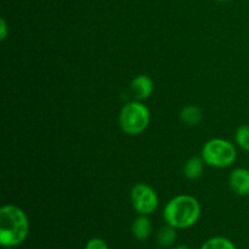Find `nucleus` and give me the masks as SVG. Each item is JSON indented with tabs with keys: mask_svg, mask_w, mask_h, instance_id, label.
Returning <instances> with one entry per match:
<instances>
[{
	"mask_svg": "<svg viewBox=\"0 0 249 249\" xmlns=\"http://www.w3.org/2000/svg\"><path fill=\"white\" fill-rule=\"evenodd\" d=\"M29 235V220L24 211L15 204L0 209V243L6 248L22 245Z\"/></svg>",
	"mask_w": 249,
	"mask_h": 249,
	"instance_id": "nucleus-1",
	"label": "nucleus"
},
{
	"mask_svg": "<svg viewBox=\"0 0 249 249\" xmlns=\"http://www.w3.org/2000/svg\"><path fill=\"white\" fill-rule=\"evenodd\" d=\"M163 218L168 225L177 230L190 229L201 218V204L190 195H179L165 204Z\"/></svg>",
	"mask_w": 249,
	"mask_h": 249,
	"instance_id": "nucleus-2",
	"label": "nucleus"
},
{
	"mask_svg": "<svg viewBox=\"0 0 249 249\" xmlns=\"http://www.w3.org/2000/svg\"><path fill=\"white\" fill-rule=\"evenodd\" d=\"M119 125L128 135H140L148 128L151 112L142 101H130L122 107L119 112Z\"/></svg>",
	"mask_w": 249,
	"mask_h": 249,
	"instance_id": "nucleus-3",
	"label": "nucleus"
},
{
	"mask_svg": "<svg viewBox=\"0 0 249 249\" xmlns=\"http://www.w3.org/2000/svg\"><path fill=\"white\" fill-rule=\"evenodd\" d=\"M202 158L209 167L228 168L237 160V150L235 145L225 139L215 138L207 141L202 147Z\"/></svg>",
	"mask_w": 249,
	"mask_h": 249,
	"instance_id": "nucleus-4",
	"label": "nucleus"
},
{
	"mask_svg": "<svg viewBox=\"0 0 249 249\" xmlns=\"http://www.w3.org/2000/svg\"><path fill=\"white\" fill-rule=\"evenodd\" d=\"M131 206L136 213L141 215H150L158 208V195L155 190L143 182L134 185L130 191Z\"/></svg>",
	"mask_w": 249,
	"mask_h": 249,
	"instance_id": "nucleus-5",
	"label": "nucleus"
},
{
	"mask_svg": "<svg viewBox=\"0 0 249 249\" xmlns=\"http://www.w3.org/2000/svg\"><path fill=\"white\" fill-rule=\"evenodd\" d=\"M229 186L238 196L249 195V169L236 168L229 175Z\"/></svg>",
	"mask_w": 249,
	"mask_h": 249,
	"instance_id": "nucleus-6",
	"label": "nucleus"
},
{
	"mask_svg": "<svg viewBox=\"0 0 249 249\" xmlns=\"http://www.w3.org/2000/svg\"><path fill=\"white\" fill-rule=\"evenodd\" d=\"M130 89L135 100L143 101L152 95L153 90H155V84L148 75L140 74L131 80Z\"/></svg>",
	"mask_w": 249,
	"mask_h": 249,
	"instance_id": "nucleus-7",
	"label": "nucleus"
},
{
	"mask_svg": "<svg viewBox=\"0 0 249 249\" xmlns=\"http://www.w3.org/2000/svg\"><path fill=\"white\" fill-rule=\"evenodd\" d=\"M153 231L152 223H151L148 215H139L131 225V233L134 237L139 241H146L150 238Z\"/></svg>",
	"mask_w": 249,
	"mask_h": 249,
	"instance_id": "nucleus-8",
	"label": "nucleus"
},
{
	"mask_svg": "<svg viewBox=\"0 0 249 249\" xmlns=\"http://www.w3.org/2000/svg\"><path fill=\"white\" fill-rule=\"evenodd\" d=\"M204 160L202 157H191L184 165V174L189 180H197L203 175Z\"/></svg>",
	"mask_w": 249,
	"mask_h": 249,
	"instance_id": "nucleus-9",
	"label": "nucleus"
},
{
	"mask_svg": "<svg viewBox=\"0 0 249 249\" xmlns=\"http://www.w3.org/2000/svg\"><path fill=\"white\" fill-rule=\"evenodd\" d=\"M180 119L187 125H197L203 119V112L199 107L195 106V105H189V106L184 107L180 112Z\"/></svg>",
	"mask_w": 249,
	"mask_h": 249,
	"instance_id": "nucleus-10",
	"label": "nucleus"
},
{
	"mask_svg": "<svg viewBox=\"0 0 249 249\" xmlns=\"http://www.w3.org/2000/svg\"><path fill=\"white\" fill-rule=\"evenodd\" d=\"M177 241V229L170 225H164L158 230L157 242L160 247H172Z\"/></svg>",
	"mask_w": 249,
	"mask_h": 249,
	"instance_id": "nucleus-11",
	"label": "nucleus"
},
{
	"mask_svg": "<svg viewBox=\"0 0 249 249\" xmlns=\"http://www.w3.org/2000/svg\"><path fill=\"white\" fill-rule=\"evenodd\" d=\"M199 249H237L235 243L223 236H215L207 240Z\"/></svg>",
	"mask_w": 249,
	"mask_h": 249,
	"instance_id": "nucleus-12",
	"label": "nucleus"
},
{
	"mask_svg": "<svg viewBox=\"0 0 249 249\" xmlns=\"http://www.w3.org/2000/svg\"><path fill=\"white\" fill-rule=\"evenodd\" d=\"M235 140L241 150L249 152V125H241L236 130Z\"/></svg>",
	"mask_w": 249,
	"mask_h": 249,
	"instance_id": "nucleus-13",
	"label": "nucleus"
},
{
	"mask_svg": "<svg viewBox=\"0 0 249 249\" xmlns=\"http://www.w3.org/2000/svg\"><path fill=\"white\" fill-rule=\"evenodd\" d=\"M84 249H109L108 245L106 243V241H104L102 238L94 237L90 238L87 243H85Z\"/></svg>",
	"mask_w": 249,
	"mask_h": 249,
	"instance_id": "nucleus-14",
	"label": "nucleus"
},
{
	"mask_svg": "<svg viewBox=\"0 0 249 249\" xmlns=\"http://www.w3.org/2000/svg\"><path fill=\"white\" fill-rule=\"evenodd\" d=\"M7 33H9V27H7L5 18L0 19V40L4 41L6 39Z\"/></svg>",
	"mask_w": 249,
	"mask_h": 249,
	"instance_id": "nucleus-15",
	"label": "nucleus"
},
{
	"mask_svg": "<svg viewBox=\"0 0 249 249\" xmlns=\"http://www.w3.org/2000/svg\"><path fill=\"white\" fill-rule=\"evenodd\" d=\"M170 249H191V248L186 245H179V246H175V247H172Z\"/></svg>",
	"mask_w": 249,
	"mask_h": 249,
	"instance_id": "nucleus-16",
	"label": "nucleus"
},
{
	"mask_svg": "<svg viewBox=\"0 0 249 249\" xmlns=\"http://www.w3.org/2000/svg\"><path fill=\"white\" fill-rule=\"evenodd\" d=\"M216 1H229V0H216Z\"/></svg>",
	"mask_w": 249,
	"mask_h": 249,
	"instance_id": "nucleus-17",
	"label": "nucleus"
}]
</instances>
